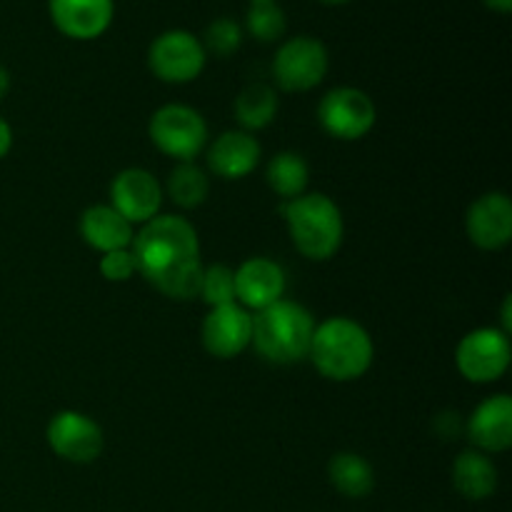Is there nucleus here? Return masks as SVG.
Here are the masks:
<instances>
[{
  "mask_svg": "<svg viewBox=\"0 0 512 512\" xmlns=\"http://www.w3.org/2000/svg\"><path fill=\"white\" fill-rule=\"evenodd\" d=\"M135 270L168 298L188 300L200 293L203 265L193 225L178 215H155L133 238Z\"/></svg>",
  "mask_w": 512,
  "mask_h": 512,
  "instance_id": "1",
  "label": "nucleus"
},
{
  "mask_svg": "<svg viewBox=\"0 0 512 512\" xmlns=\"http://www.w3.org/2000/svg\"><path fill=\"white\" fill-rule=\"evenodd\" d=\"M308 355L325 378L348 383L368 373L373 363V343L355 320L330 318L315 328Z\"/></svg>",
  "mask_w": 512,
  "mask_h": 512,
  "instance_id": "2",
  "label": "nucleus"
},
{
  "mask_svg": "<svg viewBox=\"0 0 512 512\" xmlns=\"http://www.w3.org/2000/svg\"><path fill=\"white\" fill-rule=\"evenodd\" d=\"M315 323L313 315L293 300H278L258 310L253 318V338L258 353L278 365H290L310 353Z\"/></svg>",
  "mask_w": 512,
  "mask_h": 512,
  "instance_id": "3",
  "label": "nucleus"
},
{
  "mask_svg": "<svg viewBox=\"0 0 512 512\" xmlns=\"http://www.w3.org/2000/svg\"><path fill=\"white\" fill-rule=\"evenodd\" d=\"M290 238L310 260H328L343 243V215L323 193L298 195L285 205Z\"/></svg>",
  "mask_w": 512,
  "mask_h": 512,
  "instance_id": "4",
  "label": "nucleus"
},
{
  "mask_svg": "<svg viewBox=\"0 0 512 512\" xmlns=\"http://www.w3.org/2000/svg\"><path fill=\"white\" fill-rule=\"evenodd\" d=\"M328 48L318 38L298 35L285 40L273 58L275 83L288 93H305L323 83L328 73Z\"/></svg>",
  "mask_w": 512,
  "mask_h": 512,
  "instance_id": "5",
  "label": "nucleus"
},
{
  "mask_svg": "<svg viewBox=\"0 0 512 512\" xmlns=\"http://www.w3.org/2000/svg\"><path fill=\"white\" fill-rule=\"evenodd\" d=\"M150 138L170 158L190 163L208 140V128L198 110L188 105H163L150 120Z\"/></svg>",
  "mask_w": 512,
  "mask_h": 512,
  "instance_id": "6",
  "label": "nucleus"
},
{
  "mask_svg": "<svg viewBox=\"0 0 512 512\" xmlns=\"http://www.w3.org/2000/svg\"><path fill=\"white\" fill-rule=\"evenodd\" d=\"M205 48L188 30L158 35L148 50V65L163 83H190L205 68Z\"/></svg>",
  "mask_w": 512,
  "mask_h": 512,
  "instance_id": "7",
  "label": "nucleus"
},
{
  "mask_svg": "<svg viewBox=\"0 0 512 512\" xmlns=\"http://www.w3.org/2000/svg\"><path fill=\"white\" fill-rule=\"evenodd\" d=\"M458 370L470 383H493L510 365V340L505 330L480 328L465 335L458 345Z\"/></svg>",
  "mask_w": 512,
  "mask_h": 512,
  "instance_id": "8",
  "label": "nucleus"
},
{
  "mask_svg": "<svg viewBox=\"0 0 512 512\" xmlns=\"http://www.w3.org/2000/svg\"><path fill=\"white\" fill-rule=\"evenodd\" d=\"M320 123L333 138L358 140L373 130L375 105L363 90L358 88H335L320 100Z\"/></svg>",
  "mask_w": 512,
  "mask_h": 512,
  "instance_id": "9",
  "label": "nucleus"
},
{
  "mask_svg": "<svg viewBox=\"0 0 512 512\" xmlns=\"http://www.w3.org/2000/svg\"><path fill=\"white\" fill-rule=\"evenodd\" d=\"M48 445L70 463H93L103 453V430L93 418L63 410L48 423Z\"/></svg>",
  "mask_w": 512,
  "mask_h": 512,
  "instance_id": "10",
  "label": "nucleus"
},
{
  "mask_svg": "<svg viewBox=\"0 0 512 512\" xmlns=\"http://www.w3.org/2000/svg\"><path fill=\"white\" fill-rule=\"evenodd\" d=\"M110 200L113 208L133 223H148L158 215L160 203H163V190L155 175L143 168H128L118 173V178L110 185Z\"/></svg>",
  "mask_w": 512,
  "mask_h": 512,
  "instance_id": "11",
  "label": "nucleus"
},
{
  "mask_svg": "<svg viewBox=\"0 0 512 512\" xmlns=\"http://www.w3.org/2000/svg\"><path fill=\"white\" fill-rule=\"evenodd\" d=\"M50 20L73 40H95L110 28L115 0H48Z\"/></svg>",
  "mask_w": 512,
  "mask_h": 512,
  "instance_id": "12",
  "label": "nucleus"
},
{
  "mask_svg": "<svg viewBox=\"0 0 512 512\" xmlns=\"http://www.w3.org/2000/svg\"><path fill=\"white\" fill-rule=\"evenodd\" d=\"M250 338H253V318L238 303L213 308L203 323V345L215 358H235L248 348Z\"/></svg>",
  "mask_w": 512,
  "mask_h": 512,
  "instance_id": "13",
  "label": "nucleus"
},
{
  "mask_svg": "<svg viewBox=\"0 0 512 512\" xmlns=\"http://www.w3.org/2000/svg\"><path fill=\"white\" fill-rule=\"evenodd\" d=\"M468 238L483 250H498L512 238V203L505 193H488L475 200L465 218Z\"/></svg>",
  "mask_w": 512,
  "mask_h": 512,
  "instance_id": "14",
  "label": "nucleus"
},
{
  "mask_svg": "<svg viewBox=\"0 0 512 512\" xmlns=\"http://www.w3.org/2000/svg\"><path fill=\"white\" fill-rule=\"evenodd\" d=\"M285 273L278 263L265 258H250L235 270V300L245 308L263 310L283 300Z\"/></svg>",
  "mask_w": 512,
  "mask_h": 512,
  "instance_id": "15",
  "label": "nucleus"
},
{
  "mask_svg": "<svg viewBox=\"0 0 512 512\" xmlns=\"http://www.w3.org/2000/svg\"><path fill=\"white\" fill-rule=\"evenodd\" d=\"M470 440L488 453H503L512 445V400L495 395L478 405L468 423Z\"/></svg>",
  "mask_w": 512,
  "mask_h": 512,
  "instance_id": "16",
  "label": "nucleus"
},
{
  "mask_svg": "<svg viewBox=\"0 0 512 512\" xmlns=\"http://www.w3.org/2000/svg\"><path fill=\"white\" fill-rule=\"evenodd\" d=\"M258 160V140L248 133H240V130H230V133L220 135L208 153V165L213 168V173L228 180H240L253 173Z\"/></svg>",
  "mask_w": 512,
  "mask_h": 512,
  "instance_id": "17",
  "label": "nucleus"
},
{
  "mask_svg": "<svg viewBox=\"0 0 512 512\" xmlns=\"http://www.w3.org/2000/svg\"><path fill=\"white\" fill-rule=\"evenodd\" d=\"M80 235L90 248L105 255L113 250H125L133 243V225L113 205H95L80 218Z\"/></svg>",
  "mask_w": 512,
  "mask_h": 512,
  "instance_id": "18",
  "label": "nucleus"
},
{
  "mask_svg": "<svg viewBox=\"0 0 512 512\" xmlns=\"http://www.w3.org/2000/svg\"><path fill=\"white\" fill-rule=\"evenodd\" d=\"M453 485L463 498L485 500L498 488V470L483 453H463L453 465Z\"/></svg>",
  "mask_w": 512,
  "mask_h": 512,
  "instance_id": "19",
  "label": "nucleus"
},
{
  "mask_svg": "<svg viewBox=\"0 0 512 512\" xmlns=\"http://www.w3.org/2000/svg\"><path fill=\"white\" fill-rule=\"evenodd\" d=\"M330 483L345 498H365L373 490L375 475L368 460L355 453H338L328 465Z\"/></svg>",
  "mask_w": 512,
  "mask_h": 512,
  "instance_id": "20",
  "label": "nucleus"
},
{
  "mask_svg": "<svg viewBox=\"0 0 512 512\" xmlns=\"http://www.w3.org/2000/svg\"><path fill=\"white\" fill-rule=\"evenodd\" d=\"M275 113H278V98H275L273 88L263 83L248 85L235 100L238 123L248 130H260L273 123Z\"/></svg>",
  "mask_w": 512,
  "mask_h": 512,
  "instance_id": "21",
  "label": "nucleus"
},
{
  "mask_svg": "<svg viewBox=\"0 0 512 512\" xmlns=\"http://www.w3.org/2000/svg\"><path fill=\"white\" fill-rule=\"evenodd\" d=\"M308 163L298 153H280L268 165V183L283 198L293 200L308 188Z\"/></svg>",
  "mask_w": 512,
  "mask_h": 512,
  "instance_id": "22",
  "label": "nucleus"
},
{
  "mask_svg": "<svg viewBox=\"0 0 512 512\" xmlns=\"http://www.w3.org/2000/svg\"><path fill=\"white\" fill-rule=\"evenodd\" d=\"M245 28L260 43H275L285 35L288 20L278 0H250L248 15H245Z\"/></svg>",
  "mask_w": 512,
  "mask_h": 512,
  "instance_id": "23",
  "label": "nucleus"
},
{
  "mask_svg": "<svg viewBox=\"0 0 512 512\" xmlns=\"http://www.w3.org/2000/svg\"><path fill=\"white\" fill-rule=\"evenodd\" d=\"M170 198L180 205V208H198L208 195V178L203 170L193 163H180L178 168L170 173L168 180Z\"/></svg>",
  "mask_w": 512,
  "mask_h": 512,
  "instance_id": "24",
  "label": "nucleus"
},
{
  "mask_svg": "<svg viewBox=\"0 0 512 512\" xmlns=\"http://www.w3.org/2000/svg\"><path fill=\"white\" fill-rule=\"evenodd\" d=\"M198 295L210 308L235 303V273L230 268H225V265H213V268L203 270Z\"/></svg>",
  "mask_w": 512,
  "mask_h": 512,
  "instance_id": "25",
  "label": "nucleus"
},
{
  "mask_svg": "<svg viewBox=\"0 0 512 512\" xmlns=\"http://www.w3.org/2000/svg\"><path fill=\"white\" fill-rule=\"evenodd\" d=\"M240 43H243V28L233 18L213 20L205 30V53L213 50L215 55L225 58V55H233L240 48Z\"/></svg>",
  "mask_w": 512,
  "mask_h": 512,
  "instance_id": "26",
  "label": "nucleus"
},
{
  "mask_svg": "<svg viewBox=\"0 0 512 512\" xmlns=\"http://www.w3.org/2000/svg\"><path fill=\"white\" fill-rule=\"evenodd\" d=\"M100 273L110 283H125L128 278H133L135 273V260L133 253L128 248L125 250H113V253H105L100 260Z\"/></svg>",
  "mask_w": 512,
  "mask_h": 512,
  "instance_id": "27",
  "label": "nucleus"
},
{
  "mask_svg": "<svg viewBox=\"0 0 512 512\" xmlns=\"http://www.w3.org/2000/svg\"><path fill=\"white\" fill-rule=\"evenodd\" d=\"M10 148H13V130H10V125L5 123L3 118H0V160L10 153Z\"/></svg>",
  "mask_w": 512,
  "mask_h": 512,
  "instance_id": "28",
  "label": "nucleus"
},
{
  "mask_svg": "<svg viewBox=\"0 0 512 512\" xmlns=\"http://www.w3.org/2000/svg\"><path fill=\"white\" fill-rule=\"evenodd\" d=\"M483 3L495 13H510L512 10V0H483Z\"/></svg>",
  "mask_w": 512,
  "mask_h": 512,
  "instance_id": "29",
  "label": "nucleus"
},
{
  "mask_svg": "<svg viewBox=\"0 0 512 512\" xmlns=\"http://www.w3.org/2000/svg\"><path fill=\"white\" fill-rule=\"evenodd\" d=\"M8 90H10V73L3 68V65H0V100L8 95Z\"/></svg>",
  "mask_w": 512,
  "mask_h": 512,
  "instance_id": "30",
  "label": "nucleus"
},
{
  "mask_svg": "<svg viewBox=\"0 0 512 512\" xmlns=\"http://www.w3.org/2000/svg\"><path fill=\"white\" fill-rule=\"evenodd\" d=\"M318 3H323V5H345V3H350V0H318Z\"/></svg>",
  "mask_w": 512,
  "mask_h": 512,
  "instance_id": "31",
  "label": "nucleus"
}]
</instances>
